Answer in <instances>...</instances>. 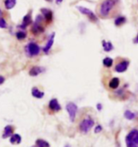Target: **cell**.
<instances>
[{
    "label": "cell",
    "mask_w": 138,
    "mask_h": 147,
    "mask_svg": "<svg viewBox=\"0 0 138 147\" xmlns=\"http://www.w3.org/2000/svg\"><path fill=\"white\" fill-rule=\"evenodd\" d=\"M114 6V0H104L102 2V4L99 9V13L101 16H107L110 13V11H112V9Z\"/></svg>",
    "instance_id": "cell-1"
},
{
    "label": "cell",
    "mask_w": 138,
    "mask_h": 147,
    "mask_svg": "<svg viewBox=\"0 0 138 147\" xmlns=\"http://www.w3.org/2000/svg\"><path fill=\"white\" fill-rule=\"evenodd\" d=\"M94 123H95V122H94V120H92L91 118H86V119L83 120L80 123L81 131L83 132V133H87V132L94 126Z\"/></svg>",
    "instance_id": "cell-2"
},
{
    "label": "cell",
    "mask_w": 138,
    "mask_h": 147,
    "mask_svg": "<svg viewBox=\"0 0 138 147\" xmlns=\"http://www.w3.org/2000/svg\"><path fill=\"white\" fill-rule=\"evenodd\" d=\"M66 110H67V112H68L70 120L73 122L75 120L76 115H77V112H78L77 104H74V102H68V104H66Z\"/></svg>",
    "instance_id": "cell-3"
},
{
    "label": "cell",
    "mask_w": 138,
    "mask_h": 147,
    "mask_svg": "<svg viewBox=\"0 0 138 147\" xmlns=\"http://www.w3.org/2000/svg\"><path fill=\"white\" fill-rule=\"evenodd\" d=\"M27 51L28 53L30 55V56H36V55L39 54L40 52V48L37 44L35 43H29L28 47H27Z\"/></svg>",
    "instance_id": "cell-4"
},
{
    "label": "cell",
    "mask_w": 138,
    "mask_h": 147,
    "mask_svg": "<svg viewBox=\"0 0 138 147\" xmlns=\"http://www.w3.org/2000/svg\"><path fill=\"white\" fill-rule=\"evenodd\" d=\"M78 9L80 10V11L81 13H83L85 14V15H87L91 20H93V21H96V14L93 13L92 11L89 10V9H87V8H84V7H78Z\"/></svg>",
    "instance_id": "cell-5"
},
{
    "label": "cell",
    "mask_w": 138,
    "mask_h": 147,
    "mask_svg": "<svg viewBox=\"0 0 138 147\" xmlns=\"http://www.w3.org/2000/svg\"><path fill=\"white\" fill-rule=\"evenodd\" d=\"M128 67H129V61H122V62H120V63H118L116 66V72H118V73H122V72H124L127 70L128 69Z\"/></svg>",
    "instance_id": "cell-6"
},
{
    "label": "cell",
    "mask_w": 138,
    "mask_h": 147,
    "mask_svg": "<svg viewBox=\"0 0 138 147\" xmlns=\"http://www.w3.org/2000/svg\"><path fill=\"white\" fill-rule=\"evenodd\" d=\"M48 107L49 109L54 111V112H58V111L61 110V105L58 102V100L57 99H52L48 104Z\"/></svg>",
    "instance_id": "cell-7"
},
{
    "label": "cell",
    "mask_w": 138,
    "mask_h": 147,
    "mask_svg": "<svg viewBox=\"0 0 138 147\" xmlns=\"http://www.w3.org/2000/svg\"><path fill=\"white\" fill-rule=\"evenodd\" d=\"M54 37H55V33L52 34L50 38L48 39V44H46V45L45 46V48H44V52H45V53H48L49 51L51 49L52 45H53V43H54Z\"/></svg>",
    "instance_id": "cell-8"
},
{
    "label": "cell",
    "mask_w": 138,
    "mask_h": 147,
    "mask_svg": "<svg viewBox=\"0 0 138 147\" xmlns=\"http://www.w3.org/2000/svg\"><path fill=\"white\" fill-rule=\"evenodd\" d=\"M44 70H45V69L44 67H31V69L29 70V75L30 76H38L39 74H41Z\"/></svg>",
    "instance_id": "cell-9"
},
{
    "label": "cell",
    "mask_w": 138,
    "mask_h": 147,
    "mask_svg": "<svg viewBox=\"0 0 138 147\" xmlns=\"http://www.w3.org/2000/svg\"><path fill=\"white\" fill-rule=\"evenodd\" d=\"M31 94L34 98H37V99H42L44 96H45V93L43 91H41L40 89H38L37 87H33L31 89Z\"/></svg>",
    "instance_id": "cell-10"
},
{
    "label": "cell",
    "mask_w": 138,
    "mask_h": 147,
    "mask_svg": "<svg viewBox=\"0 0 138 147\" xmlns=\"http://www.w3.org/2000/svg\"><path fill=\"white\" fill-rule=\"evenodd\" d=\"M13 127L11 125H7L6 127L4 128V132H3V138L6 139L8 137H11L13 136Z\"/></svg>",
    "instance_id": "cell-11"
},
{
    "label": "cell",
    "mask_w": 138,
    "mask_h": 147,
    "mask_svg": "<svg viewBox=\"0 0 138 147\" xmlns=\"http://www.w3.org/2000/svg\"><path fill=\"white\" fill-rule=\"evenodd\" d=\"M42 13L44 14V16H45V18L46 20L48 22H50L52 21V17H53V13H52V11H49L48 10V9H42Z\"/></svg>",
    "instance_id": "cell-12"
},
{
    "label": "cell",
    "mask_w": 138,
    "mask_h": 147,
    "mask_svg": "<svg viewBox=\"0 0 138 147\" xmlns=\"http://www.w3.org/2000/svg\"><path fill=\"white\" fill-rule=\"evenodd\" d=\"M10 142L11 143H13V144H20L22 142V138L19 134H13V136L11 137Z\"/></svg>",
    "instance_id": "cell-13"
},
{
    "label": "cell",
    "mask_w": 138,
    "mask_h": 147,
    "mask_svg": "<svg viewBox=\"0 0 138 147\" xmlns=\"http://www.w3.org/2000/svg\"><path fill=\"white\" fill-rule=\"evenodd\" d=\"M119 83H120V82H119V79L118 78H113L110 81L109 86L112 88V89H116V88L119 86Z\"/></svg>",
    "instance_id": "cell-14"
},
{
    "label": "cell",
    "mask_w": 138,
    "mask_h": 147,
    "mask_svg": "<svg viewBox=\"0 0 138 147\" xmlns=\"http://www.w3.org/2000/svg\"><path fill=\"white\" fill-rule=\"evenodd\" d=\"M102 46H103V49L107 52L111 51L112 49H114L113 44H112L111 42H107V41H102Z\"/></svg>",
    "instance_id": "cell-15"
},
{
    "label": "cell",
    "mask_w": 138,
    "mask_h": 147,
    "mask_svg": "<svg viewBox=\"0 0 138 147\" xmlns=\"http://www.w3.org/2000/svg\"><path fill=\"white\" fill-rule=\"evenodd\" d=\"M16 4V0H5V8L7 10L13 9Z\"/></svg>",
    "instance_id": "cell-16"
},
{
    "label": "cell",
    "mask_w": 138,
    "mask_h": 147,
    "mask_svg": "<svg viewBox=\"0 0 138 147\" xmlns=\"http://www.w3.org/2000/svg\"><path fill=\"white\" fill-rule=\"evenodd\" d=\"M44 31V28H42L40 26V24H38V23H35L34 26L32 27V32L35 34L39 33V32H43Z\"/></svg>",
    "instance_id": "cell-17"
},
{
    "label": "cell",
    "mask_w": 138,
    "mask_h": 147,
    "mask_svg": "<svg viewBox=\"0 0 138 147\" xmlns=\"http://www.w3.org/2000/svg\"><path fill=\"white\" fill-rule=\"evenodd\" d=\"M124 117L127 120H133L134 118H135V114H134L133 112H131V110H126L125 113H124Z\"/></svg>",
    "instance_id": "cell-18"
},
{
    "label": "cell",
    "mask_w": 138,
    "mask_h": 147,
    "mask_svg": "<svg viewBox=\"0 0 138 147\" xmlns=\"http://www.w3.org/2000/svg\"><path fill=\"white\" fill-rule=\"evenodd\" d=\"M31 17L29 14H27L25 17H24V19H23V28H26L27 26H28L29 24H31Z\"/></svg>",
    "instance_id": "cell-19"
},
{
    "label": "cell",
    "mask_w": 138,
    "mask_h": 147,
    "mask_svg": "<svg viewBox=\"0 0 138 147\" xmlns=\"http://www.w3.org/2000/svg\"><path fill=\"white\" fill-rule=\"evenodd\" d=\"M113 63H114V60L110 57H106L103 59V65L107 67H111L113 66Z\"/></svg>",
    "instance_id": "cell-20"
},
{
    "label": "cell",
    "mask_w": 138,
    "mask_h": 147,
    "mask_svg": "<svg viewBox=\"0 0 138 147\" xmlns=\"http://www.w3.org/2000/svg\"><path fill=\"white\" fill-rule=\"evenodd\" d=\"M36 144L38 147H49L50 146L48 142H46V140H37Z\"/></svg>",
    "instance_id": "cell-21"
},
{
    "label": "cell",
    "mask_w": 138,
    "mask_h": 147,
    "mask_svg": "<svg viewBox=\"0 0 138 147\" xmlns=\"http://www.w3.org/2000/svg\"><path fill=\"white\" fill-rule=\"evenodd\" d=\"M125 22H126V18L123 16L117 17V18L114 20V24H116V26H121L124 24Z\"/></svg>",
    "instance_id": "cell-22"
},
{
    "label": "cell",
    "mask_w": 138,
    "mask_h": 147,
    "mask_svg": "<svg viewBox=\"0 0 138 147\" xmlns=\"http://www.w3.org/2000/svg\"><path fill=\"white\" fill-rule=\"evenodd\" d=\"M26 36H27V34H26L25 31H18L16 33V37L18 40H22V39H25Z\"/></svg>",
    "instance_id": "cell-23"
},
{
    "label": "cell",
    "mask_w": 138,
    "mask_h": 147,
    "mask_svg": "<svg viewBox=\"0 0 138 147\" xmlns=\"http://www.w3.org/2000/svg\"><path fill=\"white\" fill-rule=\"evenodd\" d=\"M6 27H7V23H6L5 19L4 18H0V28L1 29H5Z\"/></svg>",
    "instance_id": "cell-24"
},
{
    "label": "cell",
    "mask_w": 138,
    "mask_h": 147,
    "mask_svg": "<svg viewBox=\"0 0 138 147\" xmlns=\"http://www.w3.org/2000/svg\"><path fill=\"white\" fill-rule=\"evenodd\" d=\"M126 144H127V147H138L136 143L131 142H126Z\"/></svg>",
    "instance_id": "cell-25"
},
{
    "label": "cell",
    "mask_w": 138,
    "mask_h": 147,
    "mask_svg": "<svg viewBox=\"0 0 138 147\" xmlns=\"http://www.w3.org/2000/svg\"><path fill=\"white\" fill-rule=\"evenodd\" d=\"M101 131H102V126L101 125L96 126V128H95V133L96 134H98V133H99V132H101Z\"/></svg>",
    "instance_id": "cell-26"
},
{
    "label": "cell",
    "mask_w": 138,
    "mask_h": 147,
    "mask_svg": "<svg viewBox=\"0 0 138 147\" xmlns=\"http://www.w3.org/2000/svg\"><path fill=\"white\" fill-rule=\"evenodd\" d=\"M5 82V78L3 77V76H0V86H1L2 84H4Z\"/></svg>",
    "instance_id": "cell-27"
},
{
    "label": "cell",
    "mask_w": 138,
    "mask_h": 147,
    "mask_svg": "<svg viewBox=\"0 0 138 147\" xmlns=\"http://www.w3.org/2000/svg\"><path fill=\"white\" fill-rule=\"evenodd\" d=\"M96 108H98V110L100 111L102 109V104H96Z\"/></svg>",
    "instance_id": "cell-28"
},
{
    "label": "cell",
    "mask_w": 138,
    "mask_h": 147,
    "mask_svg": "<svg viewBox=\"0 0 138 147\" xmlns=\"http://www.w3.org/2000/svg\"><path fill=\"white\" fill-rule=\"evenodd\" d=\"M134 43H135V44H138V34H137V36H136L135 39H134Z\"/></svg>",
    "instance_id": "cell-29"
},
{
    "label": "cell",
    "mask_w": 138,
    "mask_h": 147,
    "mask_svg": "<svg viewBox=\"0 0 138 147\" xmlns=\"http://www.w3.org/2000/svg\"><path fill=\"white\" fill-rule=\"evenodd\" d=\"M56 2H57V4H60V3L63 2V0H56Z\"/></svg>",
    "instance_id": "cell-30"
},
{
    "label": "cell",
    "mask_w": 138,
    "mask_h": 147,
    "mask_svg": "<svg viewBox=\"0 0 138 147\" xmlns=\"http://www.w3.org/2000/svg\"><path fill=\"white\" fill-rule=\"evenodd\" d=\"M1 17H2V11L0 10V18H1Z\"/></svg>",
    "instance_id": "cell-31"
},
{
    "label": "cell",
    "mask_w": 138,
    "mask_h": 147,
    "mask_svg": "<svg viewBox=\"0 0 138 147\" xmlns=\"http://www.w3.org/2000/svg\"><path fill=\"white\" fill-rule=\"evenodd\" d=\"M64 147H71V146H70L69 144H67V145H65V146H64Z\"/></svg>",
    "instance_id": "cell-32"
},
{
    "label": "cell",
    "mask_w": 138,
    "mask_h": 147,
    "mask_svg": "<svg viewBox=\"0 0 138 147\" xmlns=\"http://www.w3.org/2000/svg\"><path fill=\"white\" fill-rule=\"evenodd\" d=\"M46 1H49V2H51V1H52V0H46Z\"/></svg>",
    "instance_id": "cell-33"
}]
</instances>
